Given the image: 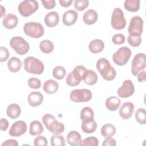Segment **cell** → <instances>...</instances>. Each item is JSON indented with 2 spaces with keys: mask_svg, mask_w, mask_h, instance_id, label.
<instances>
[{
  "mask_svg": "<svg viewBox=\"0 0 146 146\" xmlns=\"http://www.w3.org/2000/svg\"><path fill=\"white\" fill-rule=\"evenodd\" d=\"M8 69L12 72H18L22 66L21 60L17 57L10 58L7 63Z\"/></svg>",
  "mask_w": 146,
  "mask_h": 146,
  "instance_id": "cell-29",
  "label": "cell"
},
{
  "mask_svg": "<svg viewBox=\"0 0 146 146\" xmlns=\"http://www.w3.org/2000/svg\"><path fill=\"white\" fill-rule=\"evenodd\" d=\"M58 83L53 79H48L46 80L43 85V89L44 91L48 94H53L55 93L58 91Z\"/></svg>",
  "mask_w": 146,
  "mask_h": 146,
  "instance_id": "cell-22",
  "label": "cell"
},
{
  "mask_svg": "<svg viewBox=\"0 0 146 146\" xmlns=\"http://www.w3.org/2000/svg\"><path fill=\"white\" fill-rule=\"evenodd\" d=\"M111 24L112 27L116 30H122L126 26V20L124 13L119 7L115 8L112 14Z\"/></svg>",
  "mask_w": 146,
  "mask_h": 146,
  "instance_id": "cell-9",
  "label": "cell"
},
{
  "mask_svg": "<svg viewBox=\"0 0 146 146\" xmlns=\"http://www.w3.org/2000/svg\"><path fill=\"white\" fill-rule=\"evenodd\" d=\"M17 145H18V143L16 140H14V139L7 140L2 144V146H17Z\"/></svg>",
  "mask_w": 146,
  "mask_h": 146,
  "instance_id": "cell-47",
  "label": "cell"
},
{
  "mask_svg": "<svg viewBox=\"0 0 146 146\" xmlns=\"http://www.w3.org/2000/svg\"><path fill=\"white\" fill-rule=\"evenodd\" d=\"M9 121L5 118H1L0 120V129L2 131L7 130L9 127Z\"/></svg>",
  "mask_w": 146,
  "mask_h": 146,
  "instance_id": "cell-46",
  "label": "cell"
},
{
  "mask_svg": "<svg viewBox=\"0 0 146 146\" xmlns=\"http://www.w3.org/2000/svg\"><path fill=\"white\" fill-rule=\"evenodd\" d=\"M97 128V123L95 120L87 123H82L81 129L85 133H92L94 132Z\"/></svg>",
  "mask_w": 146,
  "mask_h": 146,
  "instance_id": "cell-33",
  "label": "cell"
},
{
  "mask_svg": "<svg viewBox=\"0 0 146 146\" xmlns=\"http://www.w3.org/2000/svg\"><path fill=\"white\" fill-rule=\"evenodd\" d=\"M143 20L139 16H135L132 17L130 21L128 32L129 34L141 35L143 30Z\"/></svg>",
  "mask_w": 146,
  "mask_h": 146,
  "instance_id": "cell-12",
  "label": "cell"
},
{
  "mask_svg": "<svg viewBox=\"0 0 146 146\" xmlns=\"http://www.w3.org/2000/svg\"><path fill=\"white\" fill-rule=\"evenodd\" d=\"M47 140L43 136H38L34 140V145L35 146H47Z\"/></svg>",
  "mask_w": 146,
  "mask_h": 146,
  "instance_id": "cell-41",
  "label": "cell"
},
{
  "mask_svg": "<svg viewBox=\"0 0 146 146\" xmlns=\"http://www.w3.org/2000/svg\"><path fill=\"white\" fill-rule=\"evenodd\" d=\"M78 18V14L75 10H69L64 13L62 17V21L64 25L70 26L74 25Z\"/></svg>",
  "mask_w": 146,
  "mask_h": 146,
  "instance_id": "cell-16",
  "label": "cell"
},
{
  "mask_svg": "<svg viewBox=\"0 0 146 146\" xmlns=\"http://www.w3.org/2000/svg\"><path fill=\"white\" fill-rule=\"evenodd\" d=\"M127 41L129 45L132 47H137L141 43L140 35L136 34H129L127 38Z\"/></svg>",
  "mask_w": 146,
  "mask_h": 146,
  "instance_id": "cell-38",
  "label": "cell"
},
{
  "mask_svg": "<svg viewBox=\"0 0 146 146\" xmlns=\"http://www.w3.org/2000/svg\"><path fill=\"white\" fill-rule=\"evenodd\" d=\"M21 113L20 106L16 103H12L8 106L6 109V113L7 116L12 119L18 117Z\"/></svg>",
  "mask_w": 146,
  "mask_h": 146,
  "instance_id": "cell-23",
  "label": "cell"
},
{
  "mask_svg": "<svg viewBox=\"0 0 146 146\" xmlns=\"http://www.w3.org/2000/svg\"><path fill=\"white\" fill-rule=\"evenodd\" d=\"M82 80L86 84L92 86L97 82L98 76L94 70H87L83 75Z\"/></svg>",
  "mask_w": 146,
  "mask_h": 146,
  "instance_id": "cell-24",
  "label": "cell"
},
{
  "mask_svg": "<svg viewBox=\"0 0 146 146\" xmlns=\"http://www.w3.org/2000/svg\"><path fill=\"white\" fill-rule=\"evenodd\" d=\"M5 12H6L5 8L2 5H1V18L5 15Z\"/></svg>",
  "mask_w": 146,
  "mask_h": 146,
  "instance_id": "cell-50",
  "label": "cell"
},
{
  "mask_svg": "<svg viewBox=\"0 0 146 146\" xmlns=\"http://www.w3.org/2000/svg\"><path fill=\"white\" fill-rule=\"evenodd\" d=\"M96 66L97 70L104 80L111 81L113 80L116 77V70L107 59L100 58L98 59L96 62Z\"/></svg>",
  "mask_w": 146,
  "mask_h": 146,
  "instance_id": "cell-1",
  "label": "cell"
},
{
  "mask_svg": "<svg viewBox=\"0 0 146 146\" xmlns=\"http://www.w3.org/2000/svg\"><path fill=\"white\" fill-rule=\"evenodd\" d=\"M112 41L116 45L121 44L125 42V36L122 34H116L113 35Z\"/></svg>",
  "mask_w": 146,
  "mask_h": 146,
  "instance_id": "cell-42",
  "label": "cell"
},
{
  "mask_svg": "<svg viewBox=\"0 0 146 146\" xmlns=\"http://www.w3.org/2000/svg\"><path fill=\"white\" fill-rule=\"evenodd\" d=\"M41 2L44 7L47 10L52 9L56 6V2L54 0H42Z\"/></svg>",
  "mask_w": 146,
  "mask_h": 146,
  "instance_id": "cell-44",
  "label": "cell"
},
{
  "mask_svg": "<svg viewBox=\"0 0 146 146\" xmlns=\"http://www.w3.org/2000/svg\"><path fill=\"white\" fill-rule=\"evenodd\" d=\"M26 131V123L24 121L18 120L12 124L9 133L11 136L19 137L25 133Z\"/></svg>",
  "mask_w": 146,
  "mask_h": 146,
  "instance_id": "cell-14",
  "label": "cell"
},
{
  "mask_svg": "<svg viewBox=\"0 0 146 146\" xmlns=\"http://www.w3.org/2000/svg\"><path fill=\"white\" fill-rule=\"evenodd\" d=\"M38 8L39 4L36 1L25 0L18 5V10L22 16L28 17L36 11Z\"/></svg>",
  "mask_w": 146,
  "mask_h": 146,
  "instance_id": "cell-6",
  "label": "cell"
},
{
  "mask_svg": "<svg viewBox=\"0 0 146 146\" xmlns=\"http://www.w3.org/2000/svg\"><path fill=\"white\" fill-rule=\"evenodd\" d=\"M27 84L29 87L33 89H38L41 87L40 80L35 77L29 78L27 82Z\"/></svg>",
  "mask_w": 146,
  "mask_h": 146,
  "instance_id": "cell-40",
  "label": "cell"
},
{
  "mask_svg": "<svg viewBox=\"0 0 146 146\" xmlns=\"http://www.w3.org/2000/svg\"><path fill=\"white\" fill-rule=\"evenodd\" d=\"M53 43L48 39L42 40L39 43V48L40 51L44 54H50L54 50Z\"/></svg>",
  "mask_w": 146,
  "mask_h": 146,
  "instance_id": "cell-32",
  "label": "cell"
},
{
  "mask_svg": "<svg viewBox=\"0 0 146 146\" xmlns=\"http://www.w3.org/2000/svg\"><path fill=\"white\" fill-rule=\"evenodd\" d=\"M23 31L27 36L33 38H39L44 34V30L42 24L39 22H29L23 26Z\"/></svg>",
  "mask_w": 146,
  "mask_h": 146,
  "instance_id": "cell-5",
  "label": "cell"
},
{
  "mask_svg": "<svg viewBox=\"0 0 146 146\" xmlns=\"http://www.w3.org/2000/svg\"><path fill=\"white\" fill-rule=\"evenodd\" d=\"M134 104L131 102H125L123 104L119 110V115L123 119H129L134 112Z\"/></svg>",
  "mask_w": 146,
  "mask_h": 146,
  "instance_id": "cell-15",
  "label": "cell"
},
{
  "mask_svg": "<svg viewBox=\"0 0 146 146\" xmlns=\"http://www.w3.org/2000/svg\"><path fill=\"white\" fill-rule=\"evenodd\" d=\"M89 5L88 0H75L74 2V6L76 10L81 11L86 9Z\"/></svg>",
  "mask_w": 146,
  "mask_h": 146,
  "instance_id": "cell-39",
  "label": "cell"
},
{
  "mask_svg": "<svg viewBox=\"0 0 146 146\" xmlns=\"http://www.w3.org/2000/svg\"><path fill=\"white\" fill-rule=\"evenodd\" d=\"M59 21V16L57 12L52 11L48 13L44 17V23L47 27L56 26Z\"/></svg>",
  "mask_w": 146,
  "mask_h": 146,
  "instance_id": "cell-18",
  "label": "cell"
},
{
  "mask_svg": "<svg viewBox=\"0 0 146 146\" xmlns=\"http://www.w3.org/2000/svg\"><path fill=\"white\" fill-rule=\"evenodd\" d=\"M121 104V100L116 96H110L106 100V106L111 111H116Z\"/></svg>",
  "mask_w": 146,
  "mask_h": 146,
  "instance_id": "cell-27",
  "label": "cell"
},
{
  "mask_svg": "<svg viewBox=\"0 0 146 146\" xmlns=\"http://www.w3.org/2000/svg\"><path fill=\"white\" fill-rule=\"evenodd\" d=\"M100 132L102 136L105 137H112L116 133V128L113 124L110 123L105 124L102 127Z\"/></svg>",
  "mask_w": 146,
  "mask_h": 146,
  "instance_id": "cell-31",
  "label": "cell"
},
{
  "mask_svg": "<svg viewBox=\"0 0 146 146\" xmlns=\"http://www.w3.org/2000/svg\"><path fill=\"white\" fill-rule=\"evenodd\" d=\"M43 100V96L39 92H32L27 98V101L30 106L32 107H37L40 106Z\"/></svg>",
  "mask_w": 146,
  "mask_h": 146,
  "instance_id": "cell-19",
  "label": "cell"
},
{
  "mask_svg": "<svg viewBox=\"0 0 146 146\" xmlns=\"http://www.w3.org/2000/svg\"><path fill=\"white\" fill-rule=\"evenodd\" d=\"M44 129L41 123L38 120H34L30 123L29 132L32 136L40 135L43 132Z\"/></svg>",
  "mask_w": 146,
  "mask_h": 146,
  "instance_id": "cell-28",
  "label": "cell"
},
{
  "mask_svg": "<svg viewBox=\"0 0 146 146\" xmlns=\"http://www.w3.org/2000/svg\"><path fill=\"white\" fill-rule=\"evenodd\" d=\"M136 120L140 124H145L146 123V113L144 108H138L135 114Z\"/></svg>",
  "mask_w": 146,
  "mask_h": 146,
  "instance_id": "cell-36",
  "label": "cell"
},
{
  "mask_svg": "<svg viewBox=\"0 0 146 146\" xmlns=\"http://www.w3.org/2000/svg\"><path fill=\"white\" fill-rule=\"evenodd\" d=\"M72 2V0H60L59 3L61 6L64 7H70Z\"/></svg>",
  "mask_w": 146,
  "mask_h": 146,
  "instance_id": "cell-49",
  "label": "cell"
},
{
  "mask_svg": "<svg viewBox=\"0 0 146 146\" xmlns=\"http://www.w3.org/2000/svg\"><path fill=\"white\" fill-rule=\"evenodd\" d=\"M18 23L17 17L14 14H8L3 17L2 24L7 29H13L15 28Z\"/></svg>",
  "mask_w": 146,
  "mask_h": 146,
  "instance_id": "cell-17",
  "label": "cell"
},
{
  "mask_svg": "<svg viewBox=\"0 0 146 146\" xmlns=\"http://www.w3.org/2000/svg\"><path fill=\"white\" fill-rule=\"evenodd\" d=\"M104 48V44L103 40L99 39H94L88 44V48L91 52L98 54L102 52Z\"/></svg>",
  "mask_w": 146,
  "mask_h": 146,
  "instance_id": "cell-21",
  "label": "cell"
},
{
  "mask_svg": "<svg viewBox=\"0 0 146 146\" xmlns=\"http://www.w3.org/2000/svg\"><path fill=\"white\" fill-rule=\"evenodd\" d=\"M137 80L139 82H143L145 81V71L144 70L140 71L137 75Z\"/></svg>",
  "mask_w": 146,
  "mask_h": 146,
  "instance_id": "cell-48",
  "label": "cell"
},
{
  "mask_svg": "<svg viewBox=\"0 0 146 146\" xmlns=\"http://www.w3.org/2000/svg\"><path fill=\"white\" fill-rule=\"evenodd\" d=\"M10 47L20 55L26 54L30 49L29 44L21 36L13 37L10 40Z\"/></svg>",
  "mask_w": 146,
  "mask_h": 146,
  "instance_id": "cell-7",
  "label": "cell"
},
{
  "mask_svg": "<svg viewBox=\"0 0 146 146\" xmlns=\"http://www.w3.org/2000/svg\"><path fill=\"white\" fill-rule=\"evenodd\" d=\"M23 66L26 72L36 75L42 74L44 69L43 62L34 56H28L24 60Z\"/></svg>",
  "mask_w": 146,
  "mask_h": 146,
  "instance_id": "cell-3",
  "label": "cell"
},
{
  "mask_svg": "<svg viewBox=\"0 0 146 146\" xmlns=\"http://www.w3.org/2000/svg\"><path fill=\"white\" fill-rule=\"evenodd\" d=\"M0 55H1V58L0 61L1 62H3L6 61L10 55L9 51L8 49L6 47H0Z\"/></svg>",
  "mask_w": 146,
  "mask_h": 146,
  "instance_id": "cell-43",
  "label": "cell"
},
{
  "mask_svg": "<svg viewBox=\"0 0 146 146\" xmlns=\"http://www.w3.org/2000/svg\"><path fill=\"white\" fill-rule=\"evenodd\" d=\"M146 67V58L145 55L144 53L136 54L132 62L131 72L134 76L137 75L141 71L145 70Z\"/></svg>",
  "mask_w": 146,
  "mask_h": 146,
  "instance_id": "cell-11",
  "label": "cell"
},
{
  "mask_svg": "<svg viewBox=\"0 0 146 146\" xmlns=\"http://www.w3.org/2000/svg\"><path fill=\"white\" fill-rule=\"evenodd\" d=\"M66 140L70 145H78L81 141V135L78 131H71L67 135Z\"/></svg>",
  "mask_w": 146,
  "mask_h": 146,
  "instance_id": "cell-26",
  "label": "cell"
},
{
  "mask_svg": "<svg viewBox=\"0 0 146 146\" xmlns=\"http://www.w3.org/2000/svg\"><path fill=\"white\" fill-rule=\"evenodd\" d=\"M103 146H115L116 145V141L115 139H113L111 137H106L103 140V142L102 143Z\"/></svg>",
  "mask_w": 146,
  "mask_h": 146,
  "instance_id": "cell-45",
  "label": "cell"
},
{
  "mask_svg": "<svg viewBox=\"0 0 146 146\" xmlns=\"http://www.w3.org/2000/svg\"><path fill=\"white\" fill-rule=\"evenodd\" d=\"M98 19V13L93 9H89L87 10L83 15V22L88 25H92L94 24L97 21Z\"/></svg>",
  "mask_w": 146,
  "mask_h": 146,
  "instance_id": "cell-20",
  "label": "cell"
},
{
  "mask_svg": "<svg viewBox=\"0 0 146 146\" xmlns=\"http://www.w3.org/2000/svg\"><path fill=\"white\" fill-rule=\"evenodd\" d=\"M131 56V49L125 46L121 47L112 55V60L116 65L121 66L128 63Z\"/></svg>",
  "mask_w": 146,
  "mask_h": 146,
  "instance_id": "cell-8",
  "label": "cell"
},
{
  "mask_svg": "<svg viewBox=\"0 0 146 146\" xmlns=\"http://www.w3.org/2000/svg\"><path fill=\"white\" fill-rule=\"evenodd\" d=\"M42 120L46 128L54 135H60L64 131V125L59 122L56 118L50 113H46L42 116Z\"/></svg>",
  "mask_w": 146,
  "mask_h": 146,
  "instance_id": "cell-2",
  "label": "cell"
},
{
  "mask_svg": "<svg viewBox=\"0 0 146 146\" xmlns=\"http://www.w3.org/2000/svg\"><path fill=\"white\" fill-rule=\"evenodd\" d=\"M70 98L72 102L75 103L89 102L92 99V92L86 88L75 89L70 92Z\"/></svg>",
  "mask_w": 146,
  "mask_h": 146,
  "instance_id": "cell-10",
  "label": "cell"
},
{
  "mask_svg": "<svg viewBox=\"0 0 146 146\" xmlns=\"http://www.w3.org/2000/svg\"><path fill=\"white\" fill-rule=\"evenodd\" d=\"M66 74V69L62 66H57L54 67L52 70V76L58 80H61L63 79Z\"/></svg>",
  "mask_w": 146,
  "mask_h": 146,
  "instance_id": "cell-34",
  "label": "cell"
},
{
  "mask_svg": "<svg viewBox=\"0 0 146 146\" xmlns=\"http://www.w3.org/2000/svg\"><path fill=\"white\" fill-rule=\"evenodd\" d=\"M140 0H125L124 6L126 10L130 12H136L140 9Z\"/></svg>",
  "mask_w": 146,
  "mask_h": 146,
  "instance_id": "cell-30",
  "label": "cell"
},
{
  "mask_svg": "<svg viewBox=\"0 0 146 146\" xmlns=\"http://www.w3.org/2000/svg\"><path fill=\"white\" fill-rule=\"evenodd\" d=\"M135 92L133 83L129 79L124 80L122 86L117 89V95L122 98H127L132 96Z\"/></svg>",
  "mask_w": 146,
  "mask_h": 146,
  "instance_id": "cell-13",
  "label": "cell"
},
{
  "mask_svg": "<svg viewBox=\"0 0 146 146\" xmlns=\"http://www.w3.org/2000/svg\"><path fill=\"white\" fill-rule=\"evenodd\" d=\"M51 146H65L66 141L64 137L60 135H53L50 139Z\"/></svg>",
  "mask_w": 146,
  "mask_h": 146,
  "instance_id": "cell-35",
  "label": "cell"
},
{
  "mask_svg": "<svg viewBox=\"0 0 146 146\" xmlns=\"http://www.w3.org/2000/svg\"><path fill=\"white\" fill-rule=\"evenodd\" d=\"M86 70V68L83 66L79 65L76 66L74 69L67 75L66 79L67 84L71 87L79 84Z\"/></svg>",
  "mask_w": 146,
  "mask_h": 146,
  "instance_id": "cell-4",
  "label": "cell"
},
{
  "mask_svg": "<svg viewBox=\"0 0 146 146\" xmlns=\"http://www.w3.org/2000/svg\"><path fill=\"white\" fill-rule=\"evenodd\" d=\"M99 144L98 139L95 136L88 137L81 140L79 145L80 146H98Z\"/></svg>",
  "mask_w": 146,
  "mask_h": 146,
  "instance_id": "cell-37",
  "label": "cell"
},
{
  "mask_svg": "<svg viewBox=\"0 0 146 146\" xmlns=\"http://www.w3.org/2000/svg\"><path fill=\"white\" fill-rule=\"evenodd\" d=\"M80 116L82 123H87L94 120V111L89 107H85L81 110Z\"/></svg>",
  "mask_w": 146,
  "mask_h": 146,
  "instance_id": "cell-25",
  "label": "cell"
}]
</instances>
